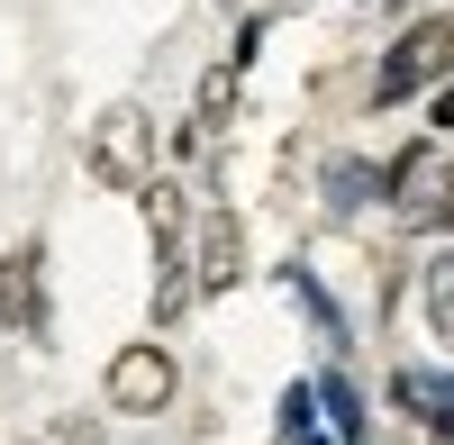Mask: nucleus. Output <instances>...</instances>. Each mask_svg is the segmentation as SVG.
<instances>
[{
  "label": "nucleus",
  "mask_w": 454,
  "mask_h": 445,
  "mask_svg": "<svg viewBox=\"0 0 454 445\" xmlns=\"http://www.w3.org/2000/svg\"><path fill=\"white\" fill-rule=\"evenodd\" d=\"M454 73V10L445 19H419V27H400V46L382 55V82H372V100H419V91H436Z\"/></svg>",
  "instance_id": "obj_1"
},
{
  "label": "nucleus",
  "mask_w": 454,
  "mask_h": 445,
  "mask_svg": "<svg viewBox=\"0 0 454 445\" xmlns=\"http://www.w3.org/2000/svg\"><path fill=\"white\" fill-rule=\"evenodd\" d=\"M173 355L164 346H128L119 363H109V410H128V418H155V410H173Z\"/></svg>",
  "instance_id": "obj_2"
},
{
  "label": "nucleus",
  "mask_w": 454,
  "mask_h": 445,
  "mask_svg": "<svg viewBox=\"0 0 454 445\" xmlns=\"http://www.w3.org/2000/svg\"><path fill=\"white\" fill-rule=\"evenodd\" d=\"M91 173L109 182V191H137V182H145V119H137V109H109V119H100Z\"/></svg>",
  "instance_id": "obj_3"
},
{
  "label": "nucleus",
  "mask_w": 454,
  "mask_h": 445,
  "mask_svg": "<svg viewBox=\"0 0 454 445\" xmlns=\"http://www.w3.org/2000/svg\"><path fill=\"white\" fill-rule=\"evenodd\" d=\"M36 264H46L36 246H10V254H0V318H10L19 337H46V301H36Z\"/></svg>",
  "instance_id": "obj_4"
},
{
  "label": "nucleus",
  "mask_w": 454,
  "mask_h": 445,
  "mask_svg": "<svg viewBox=\"0 0 454 445\" xmlns=\"http://www.w3.org/2000/svg\"><path fill=\"white\" fill-rule=\"evenodd\" d=\"M237 282V218H209V291Z\"/></svg>",
  "instance_id": "obj_5"
},
{
  "label": "nucleus",
  "mask_w": 454,
  "mask_h": 445,
  "mask_svg": "<svg viewBox=\"0 0 454 445\" xmlns=\"http://www.w3.org/2000/svg\"><path fill=\"white\" fill-rule=\"evenodd\" d=\"M436 128L454 137V73H445V82H436Z\"/></svg>",
  "instance_id": "obj_6"
}]
</instances>
